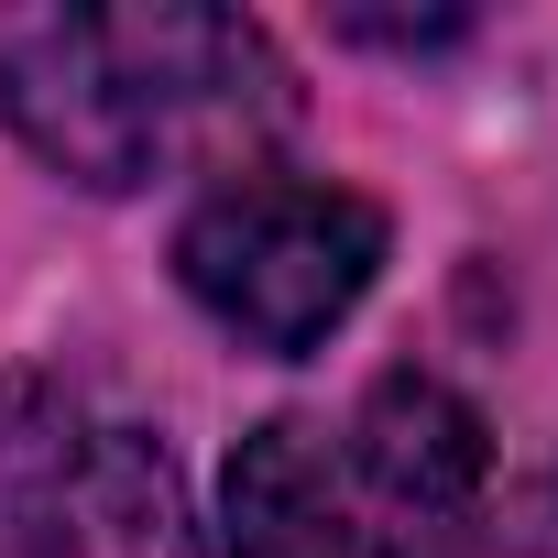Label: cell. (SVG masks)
<instances>
[{
    "label": "cell",
    "mask_w": 558,
    "mask_h": 558,
    "mask_svg": "<svg viewBox=\"0 0 558 558\" xmlns=\"http://www.w3.org/2000/svg\"><path fill=\"white\" fill-rule=\"evenodd\" d=\"M219 558H351V471H340L329 427L274 416L230 449Z\"/></svg>",
    "instance_id": "5"
},
{
    "label": "cell",
    "mask_w": 558,
    "mask_h": 558,
    "mask_svg": "<svg viewBox=\"0 0 558 558\" xmlns=\"http://www.w3.org/2000/svg\"><path fill=\"white\" fill-rule=\"evenodd\" d=\"M362 547L373 558H482L493 525V427L438 373H384L362 405Z\"/></svg>",
    "instance_id": "4"
},
{
    "label": "cell",
    "mask_w": 558,
    "mask_h": 558,
    "mask_svg": "<svg viewBox=\"0 0 558 558\" xmlns=\"http://www.w3.org/2000/svg\"><path fill=\"white\" fill-rule=\"evenodd\" d=\"M0 558H197L175 449L66 373H0Z\"/></svg>",
    "instance_id": "2"
},
{
    "label": "cell",
    "mask_w": 558,
    "mask_h": 558,
    "mask_svg": "<svg viewBox=\"0 0 558 558\" xmlns=\"http://www.w3.org/2000/svg\"><path fill=\"white\" fill-rule=\"evenodd\" d=\"M340 34H351V45H405V56H416V45H460L471 12H416V23H405V12H340Z\"/></svg>",
    "instance_id": "6"
},
{
    "label": "cell",
    "mask_w": 558,
    "mask_h": 558,
    "mask_svg": "<svg viewBox=\"0 0 558 558\" xmlns=\"http://www.w3.org/2000/svg\"><path fill=\"white\" fill-rule=\"evenodd\" d=\"M175 274L230 340L296 362L384 274V208L351 186H307V175H230L175 230Z\"/></svg>",
    "instance_id": "3"
},
{
    "label": "cell",
    "mask_w": 558,
    "mask_h": 558,
    "mask_svg": "<svg viewBox=\"0 0 558 558\" xmlns=\"http://www.w3.org/2000/svg\"><path fill=\"white\" fill-rule=\"evenodd\" d=\"M504 536H514V558H558V460H547L536 482H514V504H504Z\"/></svg>",
    "instance_id": "7"
},
{
    "label": "cell",
    "mask_w": 558,
    "mask_h": 558,
    "mask_svg": "<svg viewBox=\"0 0 558 558\" xmlns=\"http://www.w3.org/2000/svg\"><path fill=\"white\" fill-rule=\"evenodd\" d=\"M0 121L66 186L132 197L175 165H230L296 121V77L241 12L197 0H23L0 12Z\"/></svg>",
    "instance_id": "1"
}]
</instances>
